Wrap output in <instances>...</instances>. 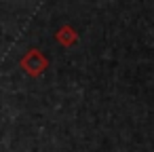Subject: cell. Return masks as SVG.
<instances>
[{
	"label": "cell",
	"mask_w": 154,
	"mask_h": 152,
	"mask_svg": "<svg viewBox=\"0 0 154 152\" xmlns=\"http://www.w3.org/2000/svg\"><path fill=\"white\" fill-rule=\"evenodd\" d=\"M47 66H49V61H47V57H45L38 49H30V51L23 55V59H21V68H23L30 76H40V74L47 70Z\"/></svg>",
	"instance_id": "6da1fadb"
},
{
	"label": "cell",
	"mask_w": 154,
	"mask_h": 152,
	"mask_svg": "<svg viewBox=\"0 0 154 152\" xmlns=\"http://www.w3.org/2000/svg\"><path fill=\"white\" fill-rule=\"evenodd\" d=\"M55 38H57V42H59V45H63V47H72V45H76L78 34H76V30H74V28H70V26H61V28L57 30Z\"/></svg>",
	"instance_id": "7a4b0ae2"
}]
</instances>
